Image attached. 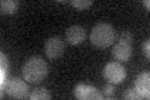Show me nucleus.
<instances>
[{"label": "nucleus", "mask_w": 150, "mask_h": 100, "mask_svg": "<svg viewBox=\"0 0 150 100\" xmlns=\"http://www.w3.org/2000/svg\"><path fill=\"white\" fill-rule=\"evenodd\" d=\"M23 77L30 84H39L48 75V64L41 56H33L23 65Z\"/></svg>", "instance_id": "f257e3e1"}, {"label": "nucleus", "mask_w": 150, "mask_h": 100, "mask_svg": "<svg viewBox=\"0 0 150 100\" xmlns=\"http://www.w3.org/2000/svg\"><path fill=\"white\" fill-rule=\"evenodd\" d=\"M115 29L108 23H99L91 29L90 41L93 45L100 49L109 48L115 40Z\"/></svg>", "instance_id": "f03ea898"}, {"label": "nucleus", "mask_w": 150, "mask_h": 100, "mask_svg": "<svg viewBox=\"0 0 150 100\" xmlns=\"http://www.w3.org/2000/svg\"><path fill=\"white\" fill-rule=\"evenodd\" d=\"M3 91L10 98L15 99H25L29 96V85L20 78H10L6 80L3 88Z\"/></svg>", "instance_id": "7ed1b4c3"}, {"label": "nucleus", "mask_w": 150, "mask_h": 100, "mask_svg": "<svg viewBox=\"0 0 150 100\" xmlns=\"http://www.w3.org/2000/svg\"><path fill=\"white\" fill-rule=\"evenodd\" d=\"M103 77L109 84H120L126 78V70L118 61H110L103 69Z\"/></svg>", "instance_id": "20e7f679"}, {"label": "nucleus", "mask_w": 150, "mask_h": 100, "mask_svg": "<svg viewBox=\"0 0 150 100\" xmlns=\"http://www.w3.org/2000/svg\"><path fill=\"white\" fill-rule=\"evenodd\" d=\"M74 96L79 100H103L104 95H103L95 87L84 83H79L75 85L73 90Z\"/></svg>", "instance_id": "39448f33"}, {"label": "nucleus", "mask_w": 150, "mask_h": 100, "mask_svg": "<svg viewBox=\"0 0 150 100\" xmlns=\"http://www.w3.org/2000/svg\"><path fill=\"white\" fill-rule=\"evenodd\" d=\"M44 50L49 59H53V60L58 59L64 54V50H65L64 40L60 36H51L45 41Z\"/></svg>", "instance_id": "423d86ee"}, {"label": "nucleus", "mask_w": 150, "mask_h": 100, "mask_svg": "<svg viewBox=\"0 0 150 100\" xmlns=\"http://www.w3.org/2000/svg\"><path fill=\"white\" fill-rule=\"evenodd\" d=\"M134 90L137 91L142 99L150 98V74L148 71L140 73L134 82Z\"/></svg>", "instance_id": "0eeeda50"}, {"label": "nucleus", "mask_w": 150, "mask_h": 100, "mask_svg": "<svg viewBox=\"0 0 150 100\" xmlns=\"http://www.w3.org/2000/svg\"><path fill=\"white\" fill-rule=\"evenodd\" d=\"M131 54H133V46H131V44L119 41V40L111 50L112 58L119 61H128L131 58Z\"/></svg>", "instance_id": "6e6552de"}, {"label": "nucleus", "mask_w": 150, "mask_h": 100, "mask_svg": "<svg viewBox=\"0 0 150 100\" xmlns=\"http://www.w3.org/2000/svg\"><path fill=\"white\" fill-rule=\"evenodd\" d=\"M86 33L85 29L80 25H71L70 28H68L67 33H65V38L69 44L71 45H79L85 40Z\"/></svg>", "instance_id": "1a4fd4ad"}, {"label": "nucleus", "mask_w": 150, "mask_h": 100, "mask_svg": "<svg viewBox=\"0 0 150 100\" xmlns=\"http://www.w3.org/2000/svg\"><path fill=\"white\" fill-rule=\"evenodd\" d=\"M19 8V1L18 0H3L0 3V9H1L3 14H8V15H11V14H15L18 11Z\"/></svg>", "instance_id": "9d476101"}, {"label": "nucleus", "mask_w": 150, "mask_h": 100, "mask_svg": "<svg viewBox=\"0 0 150 100\" xmlns=\"http://www.w3.org/2000/svg\"><path fill=\"white\" fill-rule=\"evenodd\" d=\"M28 98L30 100H49L51 99V94L49 93L48 89L39 88V89H35Z\"/></svg>", "instance_id": "9b49d317"}, {"label": "nucleus", "mask_w": 150, "mask_h": 100, "mask_svg": "<svg viewBox=\"0 0 150 100\" xmlns=\"http://www.w3.org/2000/svg\"><path fill=\"white\" fill-rule=\"evenodd\" d=\"M0 58H1V71H0L1 80H0V85H1V89H3L8 80V58L4 53L0 54Z\"/></svg>", "instance_id": "f8f14e48"}, {"label": "nucleus", "mask_w": 150, "mask_h": 100, "mask_svg": "<svg viewBox=\"0 0 150 100\" xmlns=\"http://www.w3.org/2000/svg\"><path fill=\"white\" fill-rule=\"evenodd\" d=\"M70 4L78 10H86L93 5V0H71Z\"/></svg>", "instance_id": "ddd939ff"}, {"label": "nucleus", "mask_w": 150, "mask_h": 100, "mask_svg": "<svg viewBox=\"0 0 150 100\" xmlns=\"http://www.w3.org/2000/svg\"><path fill=\"white\" fill-rule=\"evenodd\" d=\"M123 98L126 99V100H140L142 98H140V95L135 91L134 89H128V90H125V93L123 94Z\"/></svg>", "instance_id": "4468645a"}, {"label": "nucleus", "mask_w": 150, "mask_h": 100, "mask_svg": "<svg viewBox=\"0 0 150 100\" xmlns=\"http://www.w3.org/2000/svg\"><path fill=\"white\" fill-rule=\"evenodd\" d=\"M118 40H119V41L128 43V44H133V34H131L130 31L125 30V31H123V33L120 34V36H119Z\"/></svg>", "instance_id": "2eb2a0df"}, {"label": "nucleus", "mask_w": 150, "mask_h": 100, "mask_svg": "<svg viewBox=\"0 0 150 100\" xmlns=\"http://www.w3.org/2000/svg\"><path fill=\"white\" fill-rule=\"evenodd\" d=\"M103 93H104L105 96H112L115 93V88L112 84H108V85H104L103 87Z\"/></svg>", "instance_id": "dca6fc26"}, {"label": "nucleus", "mask_w": 150, "mask_h": 100, "mask_svg": "<svg viewBox=\"0 0 150 100\" xmlns=\"http://www.w3.org/2000/svg\"><path fill=\"white\" fill-rule=\"evenodd\" d=\"M142 51L148 59L150 58V41H149V39H146L142 44Z\"/></svg>", "instance_id": "f3484780"}, {"label": "nucleus", "mask_w": 150, "mask_h": 100, "mask_svg": "<svg viewBox=\"0 0 150 100\" xmlns=\"http://www.w3.org/2000/svg\"><path fill=\"white\" fill-rule=\"evenodd\" d=\"M143 4H144V5H145V6H146V8L149 9V6H150V3H149V0H144V1H143Z\"/></svg>", "instance_id": "a211bd4d"}]
</instances>
